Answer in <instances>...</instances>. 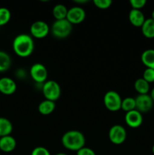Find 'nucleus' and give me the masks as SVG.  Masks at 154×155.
Instances as JSON below:
<instances>
[{"label":"nucleus","instance_id":"f257e3e1","mask_svg":"<svg viewBox=\"0 0 154 155\" xmlns=\"http://www.w3.org/2000/svg\"><path fill=\"white\" fill-rule=\"evenodd\" d=\"M12 48L15 54L21 58H27L33 54L35 48L33 38L27 33L16 36L12 42Z\"/></svg>","mask_w":154,"mask_h":155},{"label":"nucleus","instance_id":"f03ea898","mask_svg":"<svg viewBox=\"0 0 154 155\" xmlns=\"http://www.w3.org/2000/svg\"><path fill=\"white\" fill-rule=\"evenodd\" d=\"M63 148L69 151H77L85 145V138L82 132L78 130H69L66 132L61 138Z\"/></svg>","mask_w":154,"mask_h":155},{"label":"nucleus","instance_id":"7ed1b4c3","mask_svg":"<svg viewBox=\"0 0 154 155\" xmlns=\"http://www.w3.org/2000/svg\"><path fill=\"white\" fill-rule=\"evenodd\" d=\"M72 24L66 19L54 21L51 27V32L53 36L57 39H65L71 34Z\"/></svg>","mask_w":154,"mask_h":155},{"label":"nucleus","instance_id":"20e7f679","mask_svg":"<svg viewBox=\"0 0 154 155\" xmlns=\"http://www.w3.org/2000/svg\"><path fill=\"white\" fill-rule=\"evenodd\" d=\"M42 91L46 100L55 102L60 98L61 95L60 86L54 80H47L42 86Z\"/></svg>","mask_w":154,"mask_h":155},{"label":"nucleus","instance_id":"39448f33","mask_svg":"<svg viewBox=\"0 0 154 155\" xmlns=\"http://www.w3.org/2000/svg\"><path fill=\"white\" fill-rule=\"evenodd\" d=\"M122 98L116 91H107L104 96V104L106 108L112 112L121 110Z\"/></svg>","mask_w":154,"mask_h":155},{"label":"nucleus","instance_id":"423d86ee","mask_svg":"<svg viewBox=\"0 0 154 155\" xmlns=\"http://www.w3.org/2000/svg\"><path fill=\"white\" fill-rule=\"evenodd\" d=\"M30 75L32 80L36 83L43 84L48 79V70L46 67L41 63H36L33 64L30 70Z\"/></svg>","mask_w":154,"mask_h":155},{"label":"nucleus","instance_id":"0eeeda50","mask_svg":"<svg viewBox=\"0 0 154 155\" xmlns=\"http://www.w3.org/2000/svg\"><path fill=\"white\" fill-rule=\"evenodd\" d=\"M51 31V28L46 22L43 21H36L31 24L30 28V36L35 39H44Z\"/></svg>","mask_w":154,"mask_h":155},{"label":"nucleus","instance_id":"6e6552de","mask_svg":"<svg viewBox=\"0 0 154 155\" xmlns=\"http://www.w3.org/2000/svg\"><path fill=\"white\" fill-rule=\"evenodd\" d=\"M109 139L114 145H121L126 140L127 132L122 125L116 124L110 127L108 133Z\"/></svg>","mask_w":154,"mask_h":155},{"label":"nucleus","instance_id":"1a4fd4ad","mask_svg":"<svg viewBox=\"0 0 154 155\" xmlns=\"http://www.w3.org/2000/svg\"><path fill=\"white\" fill-rule=\"evenodd\" d=\"M86 13L85 9L81 6H74L68 9L66 19L71 24H81L85 19Z\"/></svg>","mask_w":154,"mask_h":155},{"label":"nucleus","instance_id":"9d476101","mask_svg":"<svg viewBox=\"0 0 154 155\" xmlns=\"http://www.w3.org/2000/svg\"><path fill=\"white\" fill-rule=\"evenodd\" d=\"M135 98L136 110L140 113H146L151 110L153 107V101L149 94L138 95Z\"/></svg>","mask_w":154,"mask_h":155},{"label":"nucleus","instance_id":"9b49d317","mask_svg":"<svg viewBox=\"0 0 154 155\" xmlns=\"http://www.w3.org/2000/svg\"><path fill=\"white\" fill-rule=\"evenodd\" d=\"M125 121L128 127L132 129L138 128L143 124V115L137 110H133L125 114Z\"/></svg>","mask_w":154,"mask_h":155},{"label":"nucleus","instance_id":"f8f14e48","mask_svg":"<svg viewBox=\"0 0 154 155\" xmlns=\"http://www.w3.org/2000/svg\"><path fill=\"white\" fill-rule=\"evenodd\" d=\"M17 90V84L11 77H4L0 78V92L3 95H11Z\"/></svg>","mask_w":154,"mask_h":155},{"label":"nucleus","instance_id":"ddd939ff","mask_svg":"<svg viewBox=\"0 0 154 155\" xmlns=\"http://www.w3.org/2000/svg\"><path fill=\"white\" fill-rule=\"evenodd\" d=\"M16 139L12 136H4L0 138V150L4 153H11L16 148Z\"/></svg>","mask_w":154,"mask_h":155},{"label":"nucleus","instance_id":"4468645a","mask_svg":"<svg viewBox=\"0 0 154 155\" xmlns=\"http://www.w3.org/2000/svg\"><path fill=\"white\" fill-rule=\"evenodd\" d=\"M128 20L131 25L134 27H141L146 18L141 10L131 9L128 14Z\"/></svg>","mask_w":154,"mask_h":155},{"label":"nucleus","instance_id":"2eb2a0df","mask_svg":"<svg viewBox=\"0 0 154 155\" xmlns=\"http://www.w3.org/2000/svg\"><path fill=\"white\" fill-rule=\"evenodd\" d=\"M56 104L54 101H49V100H43L39 103V106H38V110L39 113L42 115H49L51 113L54 112L55 110Z\"/></svg>","mask_w":154,"mask_h":155},{"label":"nucleus","instance_id":"dca6fc26","mask_svg":"<svg viewBox=\"0 0 154 155\" xmlns=\"http://www.w3.org/2000/svg\"><path fill=\"white\" fill-rule=\"evenodd\" d=\"M140 60L146 68L154 69V49L149 48L143 51L140 56Z\"/></svg>","mask_w":154,"mask_h":155},{"label":"nucleus","instance_id":"f3484780","mask_svg":"<svg viewBox=\"0 0 154 155\" xmlns=\"http://www.w3.org/2000/svg\"><path fill=\"white\" fill-rule=\"evenodd\" d=\"M141 32L143 36L147 39L154 38V20L152 18H147L145 20L144 23L142 25Z\"/></svg>","mask_w":154,"mask_h":155},{"label":"nucleus","instance_id":"a211bd4d","mask_svg":"<svg viewBox=\"0 0 154 155\" xmlns=\"http://www.w3.org/2000/svg\"><path fill=\"white\" fill-rule=\"evenodd\" d=\"M13 130V125L8 119L0 117V138L9 136Z\"/></svg>","mask_w":154,"mask_h":155},{"label":"nucleus","instance_id":"6ab92c4d","mask_svg":"<svg viewBox=\"0 0 154 155\" xmlns=\"http://www.w3.org/2000/svg\"><path fill=\"white\" fill-rule=\"evenodd\" d=\"M134 89L138 93V95H146L149 92V83H147L143 78H138L135 80L134 84Z\"/></svg>","mask_w":154,"mask_h":155},{"label":"nucleus","instance_id":"aec40b11","mask_svg":"<svg viewBox=\"0 0 154 155\" xmlns=\"http://www.w3.org/2000/svg\"><path fill=\"white\" fill-rule=\"evenodd\" d=\"M68 8L63 4H57L52 9V15L55 21L63 20L66 18Z\"/></svg>","mask_w":154,"mask_h":155},{"label":"nucleus","instance_id":"412c9836","mask_svg":"<svg viewBox=\"0 0 154 155\" xmlns=\"http://www.w3.org/2000/svg\"><path fill=\"white\" fill-rule=\"evenodd\" d=\"M11 65V58L7 52L0 51V72L7 71Z\"/></svg>","mask_w":154,"mask_h":155},{"label":"nucleus","instance_id":"4be33fe9","mask_svg":"<svg viewBox=\"0 0 154 155\" xmlns=\"http://www.w3.org/2000/svg\"><path fill=\"white\" fill-rule=\"evenodd\" d=\"M121 109L126 113L133 110H136L135 98H131V97H127V98L122 99Z\"/></svg>","mask_w":154,"mask_h":155},{"label":"nucleus","instance_id":"5701e85b","mask_svg":"<svg viewBox=\"0 0 154 155\" xmlns=\"http://www.w3.org/2000/svg\"><path fill=\"white\" fill-rule=\"evenodd\" d=\"M11 18V13L7 8H0V27L6 25L10 21Z\"/></svg>","mask_w":154,"mask_h":155},{"label":"nucleus","instance_id":"b1692460","mask_svg":"<svg viewBox=\"0 0 154 155\" xmlns=\"http://www.w3.org/2000/svg\"><path fill=\"white\" fill-rule=\"evenodd\" d=\"M93 3L98 8L105 10L111 6L113 2L111 0H94Z\"/></svg>","mask_w":154,"mask_h":155},{"label":"nucleus","instance_id":"393cba45","mask_svg":"<svg viewBox=\"0 0 154 155\" xmlns=\"http://www.w3.org/2000/svg\"><path fill=\"white\" fill-rule=\"evenodd\" d=\"M142 78L149 83H154V69L146 68L144 71H143V77Z\"/></svg>","mask_w":154,"mask_h":155},{"label":"nucleus","instance_id":"a878e982","mask_svg":"<svg viewBox=\"0 0 154 155\" xmlns=\"http://www.w3.org/2000/svg\"><path fill=\"white\" fill-rule=\"evenodd\" d=\"M129 3L132 9L140 10L146 5V0H130Z\"/></svg>","mask_w":154,"mask_h":155},{"label":"nucleus","instance_id":"bb28decb","mask_svg":"<svg viewBox=\"0 0 154 155\" xmlns=\"http://www.w3.org/2000/svg\"><path fill=\"white\" fill-rule=\"evenodd\" d=\"M30 155H51V153L45 147L38 146L33 148Z\"/></svg>","mask_w":154,"mask_h":155},{"label":"nucleus","instance_id":"cd10ccee","mask_svg":"<svg viewBox=\"0 0 154 155\" xmlns=\"http://www.w3.org/2000/svg\"><path fill=\"white\" fill-rule=\"evenodd\" d=\"M76 155H96V154L93 149L85 146L76 151Z\"/></svg>","mask_w":154,"mask_h":155},{"label":"nucleus","instance_id":"c85d7f7f","mask_svg":"<svg viewBox=\"0 0 154 155\" xmlns=\"http://www.w3.org/2000/svg\"><path fill=\"white\" fill-rule=\"evenodd\" d=\"M149 95H150L151 98H152V101H153L154 102V88L150 91V94H149Z\"/></svg>","mask_w":154,"mask_h":155},{"label":"nucleus","instance_id":"c756f323","mask_svg":"<svg viewBox=\"0 0 154 155\" xmlns=\"http://www.w3.org/2000/svg\"><path fill=\"white\" fill-rule=\"evenodd\" d=\"M151 18H152V20H154V10L152 11V13H151Z\"/></svg>","mask_w":154,"mask_h":155},{"label":"nucleus","instance_id":"7c9ffc66","mask_svg":"<svg viewBox=\"0 0 154 155\" xmlns=\"http://www.w3.org/2000/svg\"><path fill=\"white\" fill-rule=\"evenodd\" d=\"M55 155H67L66 154H65V153H57V154H56Z\"/></svg>","mask_w":154,"mask_h":155},{"label":"nucleus","instance_id":"2f4dec72","mask_svg":"<svg viewBox=\"0 0 154 155\" xmlns=\"http://www.w3.org/2000/svg\"><path fill=\"white\" fill-rule=\"evenodd\" d=\"M152 154H154V145H152Z\"/></svg>","mask_w":154,"mask_h":155},{"label":"nucleus","instance_id":"473e14b6","mask_svg":"<svg viewBox=\"0 0 154 155\" xmlns=\"http://www.w3.org/2000/svg\"><path fill=\"white\" fill-rule=\"evenodd\" d=\"M0 155H2V154H0Z\"/></svg>","mask_w":154,"mask_h":155}]
</instances>
